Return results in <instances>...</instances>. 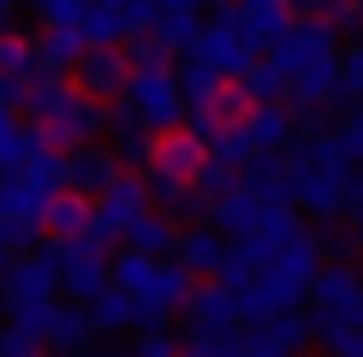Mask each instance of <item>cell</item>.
<instances>
[{
  "mask_svg": "<svg viewBox=\"0 0 363 357\" xmlns=\"http://www.w3.org/2000/svg\"><path fill=\"white\" fill-rule=\"evenodd\" d=\"M89 215H96V203L66 191V197L48 208V238H54V244H66V238H89Z\"/></svg>",
  "mask_w": 363,
  "mask_h": 357,
  "instance_id": "15",
  "label": "cell"
},
{
  "mask_svg": "<svg viewBox=\"0 0 363 357\" xmlns=\"http://www.w3.org/2000/svg\"><path fill=\"white\" fill-rule=\"evenodd\" d=\"M173 262L185 268L191 280H220V274H226V262H233V238H226L215 220H208V227H191V232H179Z\"/></svg>",
  "mask_w": 363,
  "mask_h": 357,
  "instance_id": "9",
  "label": "cell"
},
{
  "mask_svg": "<svg viewBox=\"0 0 363 357\" xmlns=\"http://www.w3.org/2000/svg\"><path fill=\"white\" fill-rule=\"evenodd\" d=\"M220 12H226L238 30H245V36H250L262 54H268V48L286 36V30L298 24V6H292V0H226Z\"/></svg>",
  "mask_w": 363,
  "mask_h": 357,
  "instance_id": "8",
  "label": "cell"
},
{
  "mask_svg": "<svg viewBox=\"0 0 363 357\" xmlns=\"http://www.w3.org/2000/svg\"><path fill=\"white\" fill-rule=\"evenodd\" d=\"M357 250H363V215H357Z\"/></svg>",
  "mask_w": 363,
  "mask_h": 357,
  "instance_id": "21",
  "label": "cell"
},
{
  "mask_svg": "<svg viewBox=\"0 0 363 357\" xmlns=\"http://www.w3.org/2000/svg\"><path fill=\"white\" fill-rule=\"evenodd\" d=\"M24 108H30V125H36L54 149H84L101 125H108L101 101H89L72 78H42V84H30Z\"/></svg>",
  "mask_w": 363,
  "mask_h": 357,
  "instance_id": "1",
  "label": "cell"
},
{
  "mask_svg": "<svg viewBox=\"0 0 363 357\" xmlns=\"http://www.w3.org/2000/svg\"><path fill=\"white\" fill-rule=\"evenodd\" d=\"M143 215H155V191H149V173H125L113 191L96 197V215H89V238L96 244H125V232L138 227Z\"/></svg>",
  "mask_w": 363,
  "mask_h": 357,
  "instance_id": "5",
  "label": "cell"
},
{
  "mask_svg": "<svg viewBox=\"0 0 363 357\" xmlns=\"http://www.w3.org/2000/svg\"><path fill=\"white\" fill-rule=\"evenodd\" d=\"M208 167V143L196 137V131H167V137H155V161H149V178H167V185H196Z\"/></svg>",
  "mask_w": 363,
  "mask_h": 357,
  "instance_id": "7",
  "label": "cell"
},
{
  "mask_svg": "<svg viewBox=\"0 0 363 357\" xmlns=\"http://www.w3.org/2000/svg\"><path fill=\"white\" fill-rule=\"evenodd\" d=\"M292 6H304V12H322V6H328V0H292Z\"/></svg>",
  "mask_w": 363,
  "mask_h": 357,
  "instance_id": "20",
  "label": "cell"
},
{
  "mask_svg": "<svg viewBox=\"0 0 363 357\" xmlns=\"http://www.w3.org/2000/svg\"><path fill=\"white\" fill-rule=\"evenodd\" d=\"M245 131H250L256 155H286V149L298 143V119H292V108H286V101H262V108H250Z\"/></svg>",
  "mask_w": 363,
  "mask_h": 357,
  "instance_id": "13",
  "label": "cell"
},
{
  "mask_svg": "<svg viewBox=\"0 0 363 357\" xmlns=\"http://www.w3.org/2000/svg\"><path fill=\"white\" fill-rule=\"evenodd\" d=\"M334 137L345 143V155H352L357 167H363V101H357V108H345V113H340V125H334Z\"/></svg>",
  "mask_w": 363,
  "mask_h": 357,
  "instance_id": "18",
  "label": "cell"
},
{
  "mask_svg": "<svg viewBox=\"0 0 363 357\" xmlns=\"http://www.w3.org/2000/svg\"><path fill=\"white\" fill-rule=\"evenodd\" d=\"M208 215H215V227H220V232L238 244V238H250V232L262 227L268 215H274V208H268V203H262V197H256V191L245 185V178H238V185L226 191L220 203H208Z\"/></svg>",
  "mask_w": 363,
  "mask_h": 357,
  "instance_id": "12",
  "label": "cell"
},
{
  "mask_svg": "<svg viewBox=\"0 0 363 357\" xmlns=\"http://www.w3.org/2000/svg\"><path fill=\"white\" fill-rule=\"evenodd\" d=\"M54 262H60V292H72V304H101V298L113 292L108 244H96V238H66V244H54Z\"/></svg>",
  "mask_w": 363,
  "mask_h": 357,
  "instance_id": "4",
  "label": "cell"
},
{
  "mask_svg": "<svg viewBox=\"0 0 363 357\" xmlns=\"http://www.w3.org/2000/svg\"><path fill=\"white\" fill-rule=\"evenodd\" d=\"M245 327V304H238L233 286L220 280H203L185 304V339H233Z\"/></svg>",
  "mask_w": 363,
  "mask_h": 357,
  "instance_id": "6",
  "label": "cell"
},
{
  "mask_svg": "<svg viewBox=\"0 0 363 357\" xmlns=\"http://www.w3.org/2000/svg\"><path fill=\"white\" fill-rule=\"evenodd\" d=\"M125 250H138V256H161V262H167V250H179V227L155 208V215H143L138 227L125 232Z\"/></svg>",
  "mask_w": 363,
  "mask_h": 357,
  "instance_id": "14",
  "label": "cell"
},
{
  "mask_svg": "<svg viewBox=\"0 0 363 357\" xmlns=\"http://www.w3.org/2000/svg\"><path fill=\"white\" fill-rule=\"evenodd\" d=\"M340 101H363V42H352L345 48V60H340Z\"/></svg>",
  "mask_w": 363,
  "mask_h": 357,
  "instance_id": "17",
  "label": "cell"
},
{
  "mask_svg": "<svg viewBox=\"0 0 363 357\" xmlns=\"http://www.w3.org/2000/svg\"><path fill=\"white\" fill-rule=\"evenodd\" d=\"M72 84H78L89 101H119V96H125V84H131L125 48H89L78 60V72H72Z\"/></svg>",
  "mask_w": 363,
  "mask_h": 357,
  "instance_id": "10",
  "label": "cell"
},
{
  "mask_svg": "<svg viewBox=\"0 0 363 357\" xmlns=\"http://www.w3.org/2000/svg\"><path fill=\"white\" fill-rule=\"evenodd\" d=\"M89 316H96V334H125V327H138V322H131V298L125 292H108L101 304H89Z\"/></svg>",
  "mask_w": 363,
  "mask_h": 357,
  "instance_id": "16",
  "label": "cell"
},
{
  "mask_svg": "<svg viewBox=\"0 0 363 357\" xmlns=\"http://www.w3.org/2000/svg\"><path fill=\"white\" fill-rule=\"evenodd\" d=\"M352 215H363V167L352 173Z\"/></svg>",
  "mask_w": 363,
  "mask_h": 357,
  "instance_id": "19",
  "label": "cell"
},
{
  "mask_svg": "<svg viewBox=\"0 0 363 357\" xmlns=\"http://www.w3.org/2000/svg\"><path fill=\"white\" fill-rule=\"evenodd\" d=\"M185 113H191V101H185V84H179L173 60H161V66H131V84H125V96H119L113 119L149 131V137H167V131L191 125Z\"/></svg>",
  "mask_w": 363,
  "mask_h": 357,
  "instance_id": "2",
  "label": "cell"
},
{
  "mask_svg": "<svg viewBox=\"0 0 363 357\" xmlns=\"http://www.w3.org/2000/svg\"><path fill=\"white\" fill-rule=\"evenodd\" d=\"M310 327L334 346V339H352L363 334V274L357 268H322V280H315L310 292Z\"/></svg>",
  "mask_w": 363,
  "mask_h": 357,
  "instance_id": "3",
  "label": "cell"
},
{
  "mask_svg": "<svg viewBox=\"0 0 363 357\" xmlns=\"http://www.w3.org/2000/svg\"><path fill=\"white\" fill-rule=\"evenodd\" d=\"M119 178H125V167H119V155L108 143H84L72 149V197H89L96 203L101 191H113Z\"/></svg>",
  "mask_w": 363,
  "mask_h": 357,
  "instance_id": "11",
  "label": "cell"
}]
</instances>
